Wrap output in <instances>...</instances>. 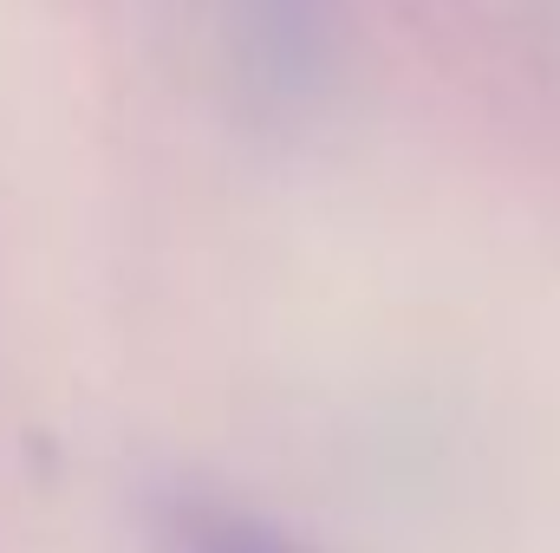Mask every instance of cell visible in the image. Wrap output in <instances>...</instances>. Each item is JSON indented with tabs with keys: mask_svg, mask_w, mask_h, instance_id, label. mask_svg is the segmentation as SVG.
I'll use <instances>...</instances> for the list:
<instances>
[{
	"mask_svg": "<svg viewBox=\"0 0 560 553\" xmlns=\"http://www.w3.org/2000/svg\"><path fill=\"white\" fill-rule=\"evenodd\" d=\"M170 541L176 553H306L300 541L275 534L268 521L222 508V502H176L170 508Z\"/></svg>",
	"mask_w": 560,
	"mask_h": 553,
	"instance_id": "1",
	"label": "cell"
}]
</instances>
